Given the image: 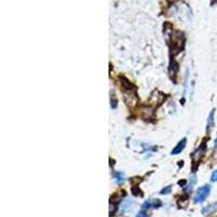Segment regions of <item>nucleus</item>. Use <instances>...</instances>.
Wrapping results in <instances>:
<instances>
[{"mask_svg":"<svg viewBox=\"0 0 217 217\" xmlns=\"http://www.w3.org/2000/svg\"><path fill=\"white\" fill-rule=\"evenodd\" d=\"M121 86L123 88V96H124L125 103L128 108H136L138 104V96L136 92V88L125 77H121Z\"/></svg>","mask_w":217,"mask_h":217,"instance_id":"f257e3e1","label":"nucleus"},{"mask_svg":"<svg viewBox=\"0 0 217 217\" xmlns=\"http://www.w3.org/2000/svg\"><path fill=\"white\" fill-rule=\"evenodd\" d=\"M211 192V186L210 185H204V186L200 187L196 191L195 195V203L198 204V203H201L207 198V195Z\"/></svg>","mask_w":217,"mask_h":217,"instance_id":"f03ea898","label":"nucleus"},{"mask_svg":"<svg viewBox=\"0 0 217 217\" xmlns=\"http://www.w3.org/2000/svg\"><path fill=\"white\" fill-rule=\"evenodd\" d=\"M186 145H187V139L186 138H184L182 140H180L179 142H178V145H176L175 148L173 149V151H172V154H179L180 152H182V150L186 148Z\"/></svg>","mask_w":217,"mask_h":217,"instance_id":"7ed1b4c3","label":"nucleus"},{"mask_svg":"<svg viewBox=\"0 0 217 217\" xmlns=\"http://www.w3.org/2000/svg\"><path fill=\"white\" fill-rule=\"evenodd\" d=\"M160 206H161V201L153 199V200L145 201L141 207H142V209H150V207H160Z\"/></svg>","mask_w":217,"mask_h":217,"instance_id":"20e7f679","label":"nucleus"},{"mask_svg":"<svg viewBox=\"0 0 217 217\" xmlns=\"http://www.w3.org/2000/svg\"><path fill=\"white\" fill-rule=\"evenodd\" d=\"M217 211V203H213V204L207 205L206 207L202 210L203 215H210V214H213Z\"/></svg>","mask_w":217,"mask_h":217,"instance_id":"39448f33","label":"nucleus"},{"mask_svg":"<svg viewBox=\"0 0 217 217\" xmlns=\"http://www.w3.org/2000/svg\"><path fill=\"white\" fill-rule=\"evenodd\" d=\"M204 152H205V142H203V145L200 147V149H198L195 153H193V155H192L193 160H195V162L200 161V159L202 157V155L204 154Z\"/></svg>","mask_w":217,"mask_h":217,"instance_id":"423d86ee","label":"nucleus"},{"mask_svg":"<svg viewBox=\"0 0 217 217\" xmlns=\"http://www.w3.org/2000/svg\"><path fill=\"white\" fill-rule=\"evenodd\" d=\"M168 72H170V75L173 76V75H176L178 73V64L175 62V61H170V68H168Z\"/></svg>","mask_w":217,"mask_h":217,"instance_id":"0eeeda50","label":"nucleus"},{"mask_svg":"<svg viewBox=\"0 0 217 217\" xmlns=\"http://www.w3.org/2000/svg\"><path fill=\"white\" fill-rule=\"evenodd\" d=\"M214 114H215V111L212 110V112L210 113L209 120H207V131H210L214 126Z\"/></svg>","mask_w":217,"mask_h":217,"instance_id":"6e6552de","label":"nucleus"},{"mask_svg":"<svg viewBox=\"0 0 217 217\" xmlns=\"http://www.w3.org/2000/svg\"><path fill=\"white\" fill-rule=\"evenodd\" d=\"M113 177H114V179L116 180V182H117V184H121V182H123L125 180L124 174L121 173V172H115L113 174Z\"/></svg>","mask_w":217,"mask_h":217,"instance_id":"1a4fd4ad","label":"nucleus"},{"mask_svg":"<svg viewBox=\"0 0 217 217\" xmlns=\"http://www.w3.org/2000/svg\"><path fill=\"white\" fill-rule=\"evenodd\" d=\"M170 190H172V187L170 186L166 187V188H164L161 190V195H168V193L170 192Z\"/></svg>","mask_w":217,"mask_h":217,"instance_id":"9d476101","label":"nucleus"},{"mask_svg":"<svg viewBox=\"0 0 217 217\" xmlns=\"http://www.w3.org/2000/svg\"><path fill=\"white\" fill-rule=\"evenodd\" d=\"M132 195H141L142 193H141L140 191H139V189L137 190L136 187H134V188H132ZM141 196H142V195H141Z\"/></svg>","mask_w":217,"mask_h":217,"instance_id":"9b49d317","label":"nucleus"},{"mask_svg":"<svg viewBox=\"0 0 217 217\" xmlns=\"http://www.w3.org/2000/svg\"><path fill=\"white\" fill-rule=\"evenodd\" d=\"M211 180L212 181H217V170H215V172H213V174H212V177H211Z\"/></svg>","mask_w":217,"mask_h":217,"instance_id":"f8f14e48","label":"nucleus"},{"mask_svg":"<svg viewBox=\"0 0 217 217\" xmlns=\"http://www.w3.org/2000/svg\"><path fill=\"white\" fill-rule=\"evenodd\" d=\"M136 217H149V216H148V214L145 213V212H139Z\"/></svg>","mask_w":217,"mask_h":217,"instance_id":"ddd939ff","label":"nucleus"}]
</instances>
